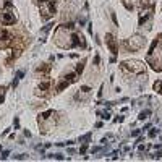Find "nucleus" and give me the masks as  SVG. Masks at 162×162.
<instances>
[{
  "label": "nucleus",
  "mask_w": 162,
  "mask_h": 162,
  "mask_svg": "<svg viewBox=\"0 0 162 162\" xmlns=\"http://www.w3.org/2000/svg\"><path fill=\"white\" fill-rule=\"evenodd\" d=\"M122 68H123V70H128V72H133V73H143L144 70H146V66H144L141 62L128 60V62H123V63H122Z\"/></svg>",
  "instance_id": "nucleus-1"
},
{
  "label": "nucleus",
  "mask_w": 162,
  "mask_h": 162,
  "mask_svg": "<svg viewBox=\"0 0 162 162\" xmlns=\"http://www.w3.org/2000/svg\"><path fill=\"white\" fill-rule=\"evenodd\" d=\"M41 13H42V19H49L55 15V3L54 2H44L41 5Z\"/></svg>",
  "instance_id": "nucleus-2"
},
{
  "label": "nucleus",
  "mask_w": 162,
  "mask_h": 162,
  "mask_svg": "<svg viewBox=\"0 0 162 162\" xmlns=\"http://www.w3.org/2000/svg\"><path fill=\"white\" fill-rule=\"evenodd\" d=\"M143 46H144V39L141 36H133V37H130L128 41H126V47H128V50H138V49H141Z\"/></svg>",
  "instance_id": "nucleus-3"
},
{
  "label": "nucleus",
  "mask_w": 162,
  "mask_h": 162,
  "mask_svg": "<svg viewBox=\"0 0 162 162\" xmlns=\"http://www.w3.org/2000/svg\"><path fill=\"white\" fill-rule=\"evenodd\" d=\"M105 42H107L110 52H112L113 55H117V54H118V46H117V41L113 39L112 34H107V36H105Z\"/></svg>",
  "instance_id": "nucleus-4"
},
{
  "label": "nucleus",
  "mask_w": 162,
  "mask_h": 162,
  "mask_svg": "<svg viewBox=\"0 0 162 162\" xmlns=\"http://www.w3.org/2000/svg\"><path fill=\"white\" fill-rule=\"evenodd\" d=\"M2 21L5 23V25H13V23L16 21V18H15V15L10 13V11H3L2 13Z\"/></svg>",
  "instance_id": "nucleus-5"
},
{
  "label": "nucleus",
  "mask_w": 162,
  "mask_h": 162,
  "mask_svg": "<svg viewBox=\"0 0 162 162\" xmlns=\"http://www.w3.org/2000/svg\"><path fill=\"white\" fill-rule=\"evenodd\" d=\"M76 75H78V73H66V75H65V81H68V83L76 81Z\"/></svg>",
  "instance_id": "nucleus-6"
},
{
  "label": "nucleus",
  "mask_w": 162,
  "mask_h": 162,
  "mask_svg": "<svg viewBox=\"0 0 162 162\" xmlns=\"http://www.w3.org/2000/svg\"><path fill=\"white\" fill-rule=\"evenodd\" d=\"M151 115V110H143V112L140 113V120H144L146 117H149Z\"/></svg>",
  "instance_id": "nucleus-7"
},
{
  "label": "nucleus",
  "mask_w": 162,
  "mask_h": 162,
  "mask_svg": "<svg viewBox=\"0 0 162 162\" xmlns=\"http://www.w3.org/2000/svg\"><path fill=\"white\" fill-rule=\"evenodd\" d=\"M97 115H101L102 118H105V120H109V118H110V112H101V110H99V112H97Z\"/></svg>",
  "instance_id": "nucleus-8"
},
{
  "label": "nucleus",
  "mask_w": 162,
  "mask_h": 162,
  "mask_svg": "<svg viewBox=\"0 0 162 162\" xmlns=\"http://www.w3.org/2000/svg\"><path fill=\"white\" fill-rule=\"evenodd\" d=\"M154 89H156L157 93H161V94H162V81H157L156 84H154Z\"/></svg>",
  "instance_id": "nucleus-9"
},
{
  "label": "nucleus",
  "mask_w": 162,
  "mask_h": 162,
  "mask_svg": "<svg viewBox=\"0 0 162 162\" xmlns=\"http://www.w3.org/2000/svg\"><path fill=\"white\" fill-rule=\"evenodd\" d=\"M83 68H84V60H83V62H80V63H78V66H76V73H78V75H80V73L83 72Z\"/></svg>",
  "instance_id": "nucleus-10"
},
{
  "label": "nucleus",
  "mask_w": 162,
  "mask_h": 162,
  "mask_svg": "<svg viewBox=\"0 0 162 162\" xmlns=\"http://www.w3.org/2000/svg\"><path fill=\"white\" fill-rule=\"evenodd\" d=\"M39 88H41V89H49V83H47V81H44V83H41V84H39Z\"/></svg>",
  "instance_id": "nucleus-11"
},
{
  "label": "nucleus",
  "mask_w": 162,
  "mask_h": 162,
  "mask_svg": "<svg viewBox=\"0 0 162 162\" xmlns=\"http://www.w3.org/2000/svg\"><path fill=\"white\" fill-rule=\"evenodd\" d=\"M23 75H25V72H18V73H16V76H18V80H19V78H23Z\"/></svg>",
  "instance_id": "nucleus-12"
},
{
  "label": "nucleus",
  "mask_w": 162,
  "mask_h": 162,
  "mask_svg": "<svg viewBox=\"0 0 162 162\" xmlns=\"http://www.w3.org/2000/svg\"><path fill=\"white\" fill-rule=\"evenodd\" d=\"M94 63H96V65L99 63V55H96V57H94Z\"/></svg>",
  "instance_id": "nucleus-13"
},
{
  "label": "nucleus",
  "mask_w": 162,
  "mask_h": 162,
  "mask_svg": "<svg viewBox=\"0 0 162 162\" xmlns=\"http://www.w3.org/2000/svg\"><path fill=\"white\" fill-rule=\"evenodd\" d=\"M99 151H101V148H93V154L94 152H99Z\"/></svg>",
  "instance_id": "nucleus-14"
}]
</instances>
